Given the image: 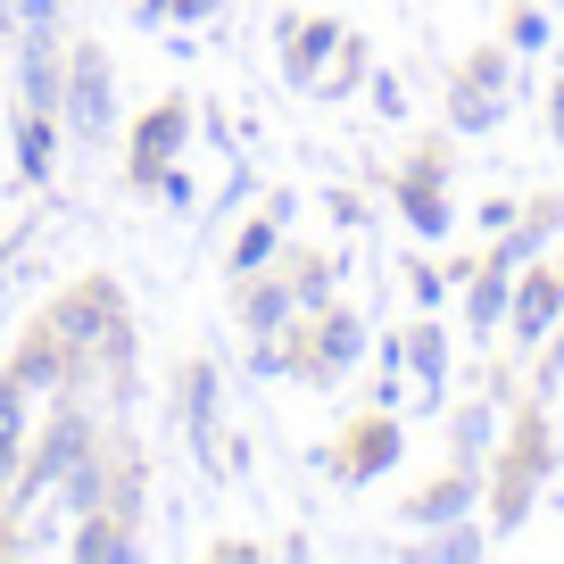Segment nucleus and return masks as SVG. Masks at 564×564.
Instances as JSON below:
<instances>
[{
	"mask_svg": "<svg viewBox=\"0 0 564 564\" xmlns=\"http://www.w3.org/2000/svg\"><path fill=\"white\" fill-rule=\"evenodd\" d=\"M91 441H100V423H91L75 399H58V406H51V423H42L34 441H25V457H18V481H9V523H18V514L34 507L42 490H58V474H67V465L84 457Z\"/></svg>",
	"mask_w": 564,
	"mask_h": 564,
	"instance_id": "1",
	"label": "nucleus"
},
{
	"mask_svg": "<svg viewBox=\"0 0 564 564\" xmlns=\"http://www.w3.org/2000/svg\"><path fill=\"white\" fill-rule=\"evenodd\" d=\"M117 316H124V291H117L108 274H84V282H67V291H58V300L42 307V324H51V333L67 340L75 357H84V366H91V349L108 340V324H117Z\"/></svg>",
	"mask_w": 564,
	"mask_h": 564,
	"instance_id": "2",
	"label": "nucleus"
},
{
	"mask_svg": "<svg viewBox=\"0 0 564 564\" xmlns=\"http://www.w3.org/2000/svg\"><path fill=\"white\" fill-rule=\"evenodd\" d=\"M58 117H67L75 141H91L100 150L108 133H117V75H108V51H67V100H58Z\"/></svg>",
	"mask_w": 564,
	"mask_h": 564,
	"instance_id": "3",
	"label": "nucleus"
},
{
	"mask_svg": "<svg viewBox=\"0 0 564 564\" xmlns=\"http://www.w3.org/2000/svg\"><path fill=\"white\" fill-rule=\"evenodd\" d=\"M192 117H199V108L183 100V91H166V100L150 108L141 124H133V150H124V175H133L141 192H150V183H159L166 166H175L183 150H192Z\"/></svg>",
	"mask_w": 564,
	"mask_h": 564,
	"instance_id": "4",
	"label": "nucleus"
},
{
	"mask_svg": "<svg viewBox=\"0 0 564 564\" xmlns=\"http://www.w3.org/2000/svg\"><path fill=\"white\" fill-rule=\"evenodd\" d=\"M366 357V316H349V307H324L316 324H300V373L307 382H340V373Z\"/></svg>",
	"mask_w": 564,
	"mask_h": 564,
	"instance_id": "5",
	"label": "nucleus"
},
{
	"mask_svg": "<svg viewBox=\"0 0 564 564\" xmlns=\"http://www.w3.org/2000/svg\"><path fill=\"white\" fill-rule=\"evenodd\" d=\"M216 357H192V366L175 373V406H183V423H192V448H199V465L208 474H225V432H216Z\"/></svg>",
	"mask_w": 564,
	"mask_h": 564,
	"instance_id": "6",
	"label": "nucleus"
},
{
	"mask_svg": "<svg viewBox=\"0 0 564 564\" xmlns=\"http://www.w3.org/2000/svg\"><path fill=\"white\" fill-rule=\"evenodd\" d=\"M18 91H25V108L58 117V100H67V51H58V25H25V34H18Z\"/></svg>",
	"mask_w": 564,
	"mask_h": 564,
	"instance_id": "7",
	"label": "nucleus"
},
{
	"mask_svg": "<svg viewBox=\"0 0 564 564\" xmlns=\"http://www.w3.org/2000/svg\"><path fill=\"white\" fill-rule=\"evenodd\" d=\"M9 373H18L25 390H51V399H58V390H75V382H84V357H75L67 340H58L51 324L34 316V333L18 340V357H9Z\"/></svg>",
	"mask_w": 564,
	"mask_h": 564,
	"instance_id": "8",
	"label": "nucleus"
},
{
	"mask_svg": "<svg viewBox=\"0 0 564 564\" xmlns=\"http://www.w3.org/2000/svg\"><path fill=\"white\" fill-rule=\"evenodd\" d=\"M232 324H241L249 340H265V333H291L300 324V300H291V282L265 265V274H249V282H232Z\"/></svg>",
	"mask_w": 564,
	"mask_h": 564,
	"instance_id": "9",
	"label": "nucleus"
},
{
	"mask_svg": "<svg viewBox=\"0 0 564 564\" xmlns=\"http://www.w3.org/2000/svg\"><path fill=\"white\" fill-rule=\"evenodd\" d=\"M390 457H399V423H390V406H373V415L357 423L340 448H324V465H333L340 481H373V474H390Z\"/></svg>",
	"mask_w": 564,
	"mask_h": 564,
	"instance_id": "10",
	"label": "nucleus"
},
{
	"mask_svg": "<svg viewBox=\"0 0 564 564\" xmlns=\"http://www.w3.org/2000/svg\"><path fill=\"white\" fill-rule=\"evenodd\" d=\"M274 34H282V84H300V91L316 84V67L340 51V25L333 18H282Z\"/></svg>",
	"mask_w": 564,
	"mask_h": 564,
	"instance_id": "11",
	"label": "nucleus"
},
{
	"mask_svg": "<svg viewBox=\"0 0 564 564\" xmlns=\"http://www.w3.org/2000/svg\"><path fill=\"white\" fill-rule=\"evenodd\" d=\"M67 556H75V564H124V556H141V540H133V523H124V514L91 507L84 523L67 531Z\"/></svg>",
	"mask_w": 564,
	"mask_h": 564,
	"instance_id": "12",
	"label": "nucleus"
},
{
	"mask_svg": "<svg viewBox=\"0 0 564 564\" xmlns=\"http://www.w3.org/2000/svg\"><path fill=\"white\" fill-rule=\"evenodd\" d=\"M448 117H457L465 133H490V124H498V51H481L474 67L457 75V91H448Z\"/></svg>",
	"mask_w": 564,
	"mask_h": 564,
	"instance_id": "13",
	"label": "nucleus"
},
{
	"mask_svg": "<svg viewBox=\"0 0 564 564\" xmlns=\"http://www.w3.org/2000/svg\"><path fill=\"white\" fill-rule=\"evenodd\" d=\"M399 208H406V225H415L423 241H441V232H448V199H441V166H432V159H415L399 175Z\"/></svg>",
	"mask_w": 564,
	"mask_h": 564,
	"instance_id": "14",
	"label": "nucleus"
},
{
	"mask_svg": "<svg viewBox=\"0 0 564 564\" xmlns=\"http://www.w3.org/2000/svg\"><path fill=\"white\" fill-rule=\"evenodd\" d=\"M18 175L34 192H51V175H58V117H42V108L18 117Z\"/></svg>",
	"mask_w": 564,
	"mask_h": 564,
	"instance_id": "15",
	"label": "nucleus"
},
{
	"mask_svg": "<svg viewBox=\"0 0 564 564\" xmlns=\"http://www.w3.org/2000/svg\"><path fill=\"white\" fill-rule=\"evenodd\" d=\"M265 265H282V225L274 216H249V225L232 232V249H225V274L249 282V274H265Z\"/></svg>",
	"mask_w": 564,
	"mask_h": 564,
	"instance_id": "16",
	"label": "nucleus"
},
{
	"mask_svg": "<svg viewBox=\"0 0 564 564\" xmlns=\"http://www.w3.org/2000/svg\"><path fill=\"white\" fill-rule=\"evenodd\" d=\"M465 507H474V457H465L448 481H432V490L415 498V523H457Z\"/></svg>",
	"mask_w": 564,
	"mask_h": 564,
	"instance_id": "17",
	"label": "nucleus"
},
{
	"mask_svg": "<svg viewBox=\"0 0 564 564\" xmlns=\"http://www.w3.org/2000/svg\"><path fill=\"white\" fill-rule=\"evenodd\" d=\"M282 282H291L300 316H324V307H333V282H340V265H333V258H300V265H291Z\"/></svg>",
	"mask_w": 564,
	"mask_h": 564,
	"instance_id": "18",
	"label": "nucleus"
},
{
	"mask_svg": "<svg viewBox=\"0 0 564 564\" xmlns=\"http://www.w3.org/2000/svg\"><path fill=\"white\" fill-rule=\"evenodd\" d=\"M357 84H366V42L340 34V51L316 67V84H307V91H316V100H340V91H357Z\"/></svg>",
	"mask_w": 564,
	"mask_h": 564,
	"instance_id": "19",
	"label": "nucleus"
},
{
	"mask_svg": "<svg viewBox=\"0 0 564 564\" xmlns=\"http://www.w3.org/2000/svg\"><path fill=\"white\" fill-rule=\"evenodd\" d=\"M406 366H415L423 399H432V390H441V373H448V340L432 333V324H415V333H406Z\"/></svg>",
	"mask_w": 564,
	"mask_h": 564,
	"instance_id": "20",
	"label": "nucleus"
},
{
	"mask_svg": "<svg viewBox=\"0 0 564 564\" xmlns=\"http://www.w3.org/2000/svg\"><path fill=\"white\" fill-rule=\"evenodd\" d=\"M225 0H133V25H208Z\"/></svg>",
	"mask_w": 564,
	"mask_h": 564,
	"instance_id": "21",
	"label": "nucleus"
},
{
	"mask_svg": "<svg viewBox=\"0 0 564 564\" xmlns=\"http://www.w3.org/2000/svg\"><path fill=\"white\" fill-rule=\"evenodd\" d=\"M547 316H556V282L531 274V282H523V300H514V333L540 340V333H547Z\"/></svg>",
	"mask_w": 564,
	"mask_h": 564,
	"instance_id": "22",
	"label": "nucleus"
},
{
	"mask_svg": "<svg viewBox=\"0 0 564 564\" xmlns=\"http://www.w3.org/2000/svg\"><path fill=\"white\" fill-rule=\"evenodd\" d=\"M498 316H507V265H490V274L474 282V324H481V333H490Z\"/></svg>",
	"mask_w": 564,
	"mask_h": 564,
	"instance_id": "23",
	"label": "nucleus"
},
{
	"mask_svg": "<svg viewBox=\"0 0 564 564\" xmlns=\"http://www.w3.org/2000/svg\"><path fill=\"white\" fill-rule=\"evenodd\" d=\"M9 25H18V34L25 25H58V0H9Z\"/></svg>",
	"mask_w": 564,
	"mask_h": 564,
	"instance_id": "24",
	"label": "nucleus"
},
{
	"mask_svg": "<svg viewBox=\"0 0 564 564\" xmlns=\"http://www.w3.org/2000/svg\"><path fill=\"white\" fill-rule=\"evenodd\" d=\"M457 448H465V457L490 448V415H481V406H465V415H457Z\"/></svg>",
	"mask_w": 564,
	"mask_h": 564,
	"instance_id": "25",
	"label": "nucleus"
},
{
	"mask_svg": "<svg viewBox=\"0 0 564 564\" xmlns=\"http://www.w3.org/2000/svg\"><path fill=\"white\" fill-rule=\"evenodd\" d=\"M150 192H159V199H166V208H192V175H183V159H175V166H166V175H159V183H150Z\"/></svg>",
	"mask_w": 564,
	"mask_h": 564,
	"instance_id": "26",
	"label": "nucleus"
},
{
	"mask_svg": "<svg viewBox=\"0 0 564 564\" xmlns=\"http://www.w3.org/2000/svg\"><path fill=\"white\" fill-rule=\"evenodd\" d=\"M423 556H481V531H441Z\"/></svg>",
	"mask_w": 564,
	"mask_h": 564,
	"instance_id": "27",
	"label": "nucleus"
},
{
	"mask_svg": "<svg viewBox=\"0 0 564 564\" xmlns=\"http://www.w3.org/2000/svg\"><path fill=\"white\" fill-rule=\"evenodd\" d=\"M373 108H382V117H406V91L390 84V75H373Z\"/></svg>",
	"mask_w": 564,
	"mask_h": 564,
	"instance_id": "28",
	"label": "nucleus"
},
{
	"mask_svg": "<svg viewBox=\"0 0 564 564\" xmlns=\"http://www.w3.org/2000/svg\"><path fill=\"white\" fill-rule=\"evenodd\" d=\"M9 265H18V241H0V291H9Z\"/></svg>",
	"mask_w": 564,
	"mask_h": 564,
	"instance_id": "29",
	"label": "nucleus"
},
{
	"mask_svg": "<svg viewBox=\"0 0 564 564\" xmlns=\"http://www.w3.org/2000/svg\"><path fill=\"white\" fill-rule=\"evenodd\" d=\"M556 133H564V91H556Z\"/></svg>",
	"mask_w": 564,
	"mask_h": 564,
	"instance_id": "30",
	"label": "nucleus"
},
{
	"mask_svg": "<svg viewBox=\"0 0 564 564\" xmlns=\"http://www.w3.org/2000/svg\"><path fill=\"white\" fill-rule=\"evenodd\" d=\"M0 9H9V0H0Z\"/></svg>",
	"mask_w": 564,
	"mask_h": 564,
	"instance_id": "31",
	"label": "nucleus"
}]
</instances>
